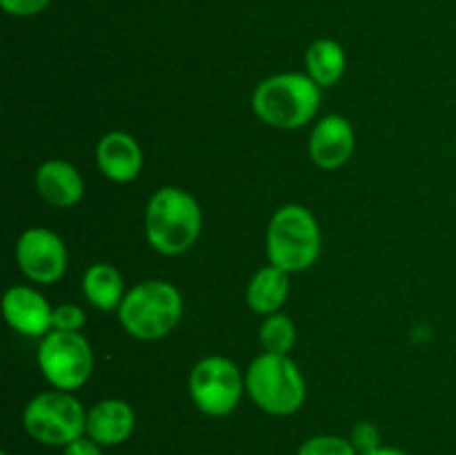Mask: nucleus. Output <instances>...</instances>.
I'll use <instances>...</instances> for the list:
<instances>
[{"label":"nucleus","instance_id":"2","mask_svg":"<svg viewBox=\"0 0 456 455\" xmlns=\"http://www.w3.org/2000/svg\"><path fill=\"white\" fill-rule=\"evenodd\" d=\"M252 107L263 123L279 129H298L310 123L321 107V87L301 71H285L258 83Z\"/></svg>","mask_w":456,"mask_h":455},{"label":"nucleus","instance_id":"5","mask_svg":"<svg viewBox=\"0 0 456 455\" xmlns=\"http://www.w3.org/2000/svg\"><path fill=\"white\" fill-rule=\"evenodd\" d=\"M245 391L267 415L285 418L305 401V379L288 355L263 352L245 373Z\"/></svg>","mask_w":456,"mask_h":455},{"label":"nucleus","instance_id":"15","mask_svg":"<svg viewBox=\"0 0 456 455\" xmlns=\"http://www.w3.org/2000/svg\"><path fill=\"white\" fill-rule=\"evenodd\" d=\"M289 294V272L265 266L252 277L248 285V306L258 315H274L283 308Z\"/></svg>","mask_w":456,"mask_h":455},{"label":"nucleus","instance_id":"10","mask_svg":"<svg viewBox=\"0 0 456 455\" xmlns=\"http://www.w3.org/2000/svg\"><path fill=\"white\" fill-rule=\"evenodd\" d=\"M3 315L16 333L45 337L52 330L53 308L31 285H12L3 297Z\"/></svg>","mask_w":456,"mask_h":455},{"label":"nucleus","instance_id":"22","mask_svg":"<svg viewBox=\"0 0 456 455\" xmlns=\"http://www.w3.org/2000/svg\"><path fill=\"white\" fill-rule=\"evenodd\" d=\"M49 3H52V0H0V7L7 13H12V16L27 18L45 12Z\"/></svg>","mask_w":456,"mask_h":455},{"label":"nucleus","instance_id":"16","mask_svg":"<svg viewBox=\"0 0 456 455\" xmlns=\"http://www.w3.org/2000/svg\"><path fill=\"white\" fill-rule=\"evenodd\" d=\"M83 294L98 310L120 308L125 299L123 275L110 263H94L83 275Z\"/></svg>","mask_w":456,"mask_h":455},{"label":"nucleus","instance_id":"12","mask_svg":"<svg viewBox=\"0 0 456 455\" xmlns=\"http://www.w3.org/2000/svg\"><path fill=\"white\" fill-rule=\"evenodd\" d=\"M96 161L110 181L129 183L141 174L142 150L127 132H110L98 141Z\"/></svg>","mask_w":456,"mask_h":455},{"label":"nucleus","instance_id":"18","mask_svg":"<svg viewBox=\"0 0 456 455\" xmlns=\"http://www.w3.org/2000/svg\"><path fill=\"white\" fill-rule=\"evenodd\" d=\"M297 342V328L292 319L283 312L267 315L261 324V343L265 352H276V355H288Z\"/></svg>","mask_w":456,"mask_h":455},{"label":"nucleus","instance_id":"8","mask_svg":"<svg viewBox=\"0 0 456 455\" xmlns=\"http://www.w3.org/2000/svg\"><path fill=\"white\" fill-rule=\"evenodd\" d=\"M38 366L53 388L74 393L92 377V346L80 333L49 330L45 337H40Z\"/></svg>","mask_w":456,"mask_h":455},{"label":"nucleus","instance_id":"21","mask_svg":"<svg viewBox=\"0 0 456 455\" xmlns=\"http://www.w3.org/2000/svg\"><path fill=\"white\" fill-rule=\"evenodd\" d=\"M350 442L354 444V449L359 451V455L370 453V451L379 449L381 446V435H379L377 426L370 422H359L350 433Z\"/></svg>","mask_w":456,"mask_h":455},{"label":"nucleus","instance_id":"25","mask_svg":"<svg viewBox=\"0 0 456 455\" xmlns=\"http://www.w3.org/2000/svg\"><path fill=\"white\" fill-rule=\"evenodd\" d=\"M0 455H7V453H0Z\"/></svg>","mask_w":456,"mask_h":455},{"label":"nucleus","instance_id":"23","mask_svg":"<svg viewBox=\"0 0 456 455\" xmlns=\"http://www.w3.org/2000/svg\"><path fill=\"white\" fill-rule=\"evenodd\" d=\"M62 455H105L102 453V446L98 442H94L89 435L78 437L71 444H67L62 449Z\"/></svg>","mask_w":456,"mask_h":455},{"label":"nucleus","instance_id":"14","mask_svg":"<svg viewBox=\"0 0 456 455\" xmlns=\"http://www.w3.org/2000/svg\"><path fill=\"white\" fill-rule=\"evenodd\" d=\"M36 190L56 208H71L85 194V183L78 170L61 159L45 161L36 172Z\"/></svg>","mask_w":456,"mask_h":455},{"label":"nucleus","instance_id":"9","mask_svg":"<svg viewBox=\"0 0 456 455\" xmlns=\"http://www.w3.org/2000/svg\"><path fill=\"white\" fill-rule=\"evenodd\" d=\"M16 261L27 279L40 285L56 284L67 270V248L56 232L29 228L16 244Z\"/></svg>","mask_w":456,"mask_h":455},{"label":"nucleus","instance_id":"24","mask_svg":"<svg viewBox=\"0 0 456 455\" xmlns=\"http://www.w3.org/2000/svg\"><path fill=\"white\" fill-rule=\"evenodd\" d=\"M363 455H408V453L401 449H392V446H379V449L370 451V453H363Z\"/></svg>","mask_w":456,"mask_h":455},{"label":"nucleus","instance_id":"11","mask_svg":"<svg viewBox=\"0 0 456 455\" xmlns=\"http://www.w3.org/2000/svg\"><path fill=\"white\" fill-rule=\"evenodd\" d=\"M354 128L346 116L330 114L316 123L310 136V156L319 168L337 170L350 161L354 152Z\"/></svg>","mask_w":456,"mask_h":455},{"label":"nucleus","instance_id":"17","mask_svg":"<svg viewBox=\"0 0 456 455\" xmlns=\"http://www.w3.org/2000/svg\"><path fill=\"white\" fill-rule=\"evenodd\" d=\"M346 52L332 38H319L307 47V76L319 87H332V85H337L341 80L343 71H346Z\"/></svg>","mask_w":456,"mask_h":455},{"label":"nucleus","instance_id":"13","mask_svg":"<svg viewBox=\"0 0 456 455\" xmlns=\"http://www.w3.org/2000/svg\"><path fill=\"white\" fill-rule=\"evenodd\" d=\"M136 415L123 400H102L94 404L87 413V435L101 446H118L129 440Z\"/></svg>","mask_w":456,"mask_h":455},{"label":"nucleus","instance_id":"3","mask_svg":"<svg viewBox=\"0 0 456 455\" xmlns=\"http://www.w3.org/2000/svg\"><path fill=\"white\" fill-rule=\"evenodd\" d=\"M183 297L169 281H142L127 290L118 308V321L132 337L142 342L163 339L178 326Z\"/></svg>","mask_w":456,"mask_h":455},{"label":"nucleus","instance_id":"19","mask_svg":"<svg viewBox=\"0 0 456 455\" xmlns=\"http://www.w3.org/2000/svg\"><path fill=\"white\" fill-rule=\"evenodd\" d=\"M297 455H359L350 437L314 435L298 446Z\"/></svg>","mask_w":456,"mask_h":455},{"label":"nucleus","instance_id":"1","mask_svg":"<svg viewBox=\"0 0 456 455\" xmlns=\"http://www.w3.org/2000/svg\"><path fill=\"white\" fill-rule=\"evenodd\" d=\"M203 228L200 205L181 187H160L145 210V235L151 248L165 257L187 252L199 241Z\"/></svg>","mask_w":456,"mask_h":455},{"label":"nucleus","instance_id":"6","mask_svg":"<svg viewBox=\"0 0 456 455\" xmlns=\"http://www.w3.org/2000/svg\"><path fill=\"white\" fill-rule=\"evenodd\" d=\"M22 424L31 440L65 449L74 440L87 435V410L71 393L53 388L29 400L22 413Z\"/></svg>","mask_w":456,"mask_h":455},{"label":"nucleus","instance_id":"7","mask_svg":"<svg viewBox=\"0 0 456 455\" xmlns=\"http://www.w3.org/2000/svg\"><path fill=\"white\" fill-rule=\"evenodd\" d=\"M190 397L200 413L209 418H225L239 406L245 393V377L239 366L221 355H209L196 361L187 379Z\"/></svg>","mask_w":456,"mask_h":455},{"label":"nucleus","instance_id":"4","mask_svg":"<svg viewBox=\"0 0 456 455\" xmlns=\"http://www.w3.org/2000/svg\"><path fill=\"white\" fill-rule=\"evenodd\" d=\"M267 259L285 272L307 270L321 254V228L314 214L297 203L279 208L267 226Z\"/></svg>","mask_w":456,"mask_h":455},{"label":"nucleus","instance_id":"20","mask_svg":"<svg viewBox=\"0 0 456 455\" xmlns=\"http://www.w3.org/2000/svg\"><path fill=\"white\" fill-rule=\"evenodd\" d=\"M85 326V312L74 303H62L53 308L52 330H62V333H78Z\"/></svg>","mask_w":456,"mask_h":455}]
</instances>
